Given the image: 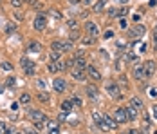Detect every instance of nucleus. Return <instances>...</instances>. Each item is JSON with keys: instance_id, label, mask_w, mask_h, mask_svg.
<instances>
[{"instance_id": "nucleus-1", "label": "nucleus", "mask_w": 157, "mask_h": 134, "mask_svg": "<svg viewBox=\"0 0 157 134\" xmlns=\"http://www.w3.org/2000/svg\"><path fill=\"white\" fill-rule=\"evenodd\" d=\"M29 114V120H31V123L34 125V127H38V129H42L45 123L49 121V118L42 112V111H29L27 112Z\"/></svg>"}, {"instance_id": "nucleus-2", "label": "nucleus", "mask_w": 157, "mask_h": 134, "mask_svg": "<svg viewBox=\"0 0 157 134\" xmlns=\"http://www.w3.org/2000/svg\"><path fill=\"white\" fill-rule=\"evenodd\" d=\"M96 125H98L101 131H117V127H119V123H117L114 118L107 116V114H103V120H101V121H98Z\"/></svg>"}, {"instance_id": "nucleus-3", "label": "nucleus", "mask_w": 157, "mask_h": 134, "mask_svg": "<svg viewBox=\"0 0 157 134\" xmlns=\"http://www.w3.org/2000/svg\"><path fill=\"white\" fill-rule=\"evenodd\" d=\"M22 67H24V73L27 76H34V73H36V65H34V62L29 58H22Z\"/></svg>"}, {"instance_id": "nucleus-4", "label": "nucleus", "mask_w": 157, "mask_h": 134, "mask_svg": "<svg viewBox=\"0 0 157 134\" xmlns=\"http://www.w3.org/2000/svg\"><path fill=\"white\" fill-rule=\"evenodd\" d=\"M47 27V15L45 13H38L34 18V29L36 31H44Z\"/></svg>"}, {"instance_id": "nucleus-5", "label": "nucleus", "mask_w": 157, "mask_h": 134, "mask_svg": "<svg viewBox=\"0 0 157 134\" xmlns=\"http://www.w3.org/2000/svg\"><path fill=\"white\" fill-rule=\"evenodd\" d=\"M143 69H144V73H146V78H152L154 73H155V69H157L155 60H144V62H143Z\"/></svg>"}, {"instance_id": "nucleus-6", "label": "nucleus", "mask_w": 157, "mask_h": 134, "mask_svg": "<svg viewBox=\"0 0 157 134\" xmlns=\"http://www.w3.org/2000/svg\"><path fill=\"white\" fill-rule=\"evenodd\" d=\"M107 92H109L112 98H116V100L121 98V89H119V85H117L116 82H109V83H107Z\"/></svg>"}, {"instance_id": "nucleus-7", "label": "nucleus", "mask_w": 157, "mask_h": 134, "mask_svg": "<svg viewBox=\"0 0 157 134\" xmlns=\"http://www.w3.org/2000/svg\"><path fill=\"white\" fill-rule=\"evenodd\" d=\"M114 120H116L117 123H126V121H128L125 107H117V109L114 111Z\"/></svg>"}, {"instance_id": "nucleus-8", "label": "nucleus", "mask_w": 157, "mask_h": 134, "mask_svg": "<svg viewBox=\"0 0 157 134\" xmlns=\"http://www.w3.org/2000/svg\"><path fill=\"white\" fill-rule=\"evenodd\" d=\"M52 87H54V91H56L58 94H62V92L67 91V83H65L63 78H54V80H52Z\"/></svg>"}, {"instance_id": "nucleus-9", "label": "nucleus", "mask_w": 157, "mask_h": 134, "mask_svg": "<svg viewBox=\"0 0 157 134\" xmlns=\"http://www.w3.org/2000/svg\"><path fill=\"white\" fill-rule=\"evenodd\" d=\"M144 33H146V27L141 26V24H137V26H134L132 29H128V35H130L132 38H139V36H143Z\"/></svg>"}, {"instance_id": "nucleus-10", "label": "nucleus", "mask_w": 157, "mask_h": 134, "mask_svg": "<svg viewBox=\"0 0 157 134\" xmlns=\"http://www.w3.org/2000/svg\"><path fill=\"white\" fill-rule=\"evenodd\" d=\"M85 31H87V35H89V36H99V29H98V26H96L94 22H90V20H89V22H85Z\"/></svg>"}, {"instance_id": "nucleus-11", "label": "nucleus", "mask_w": 157, "mask_h": 134, "mask_svg": "<svg viewBox=\"0 0 157 134\" xmlns=\"http://www.w3.org/2000/svg\"><path fill=\"white\" fill-rule=\"evenodd\" d=\"M85 92H87V96L90 100H99V89L96 85H87L85 87Z\"/></svg>"}, {"instance_id": "nucleus-12", "label": "nucleus", "mask_w": 157, "mask_h": 134, "mask_svg": "<svg viewBox=\"0 0 157 134\" xmlns=\"http://www.w3.org/2000/svg\"><path fill=\"white\" fill-rule=\"evenodd\" d=\"M85 71H87V75L90 76L92 80H96V82H98V80H101V73L96 69L94 65H87V69H85Z\"/></svg>"}, {"instance_id": "nucleus-13", "label": "nucleus", "mask_w": 157, "mask_h": 134, "mask_svg": "<svg viewBox=\"0 0 157 134\" xmlns=\"http://www.w3.org/2000/svg\"><path fill=\"white\" fill-rule=\"evenodd\" d=\"M42 51V44L36 42V40H29L27 44V53H40Z\"/></svg>"}, {"instance_id": "nucleus-14", "label": "nucleus", "mask_w": 157, "mask_h": 134, "mask_svg": "<svg viewBox=\"0 0 157 134\" xmlns=\"http://www.w3.org/2000/svg\"><path fill=\"white\" fill-rule=\"evenodd\" d=\"M74 67L76 69H81V71H85L87 69V58H83V56H74Z\"/></svg>"}, {"instance_id": "nucleus-15", "label": "nucleus", "mask_w": 157, "mask_h": 134, "mask_svg": "<svg viewBox=\"0 0 157 134\" xmlns=\"http://www.w3.org/2000/svg\"><path fill=\"white\" fill-rule=\"evenodd\" d=\"M72 78H74L76 82H85V80H87V75H85V71H81V69H72Z\"/></svg>"}, {"instance_id": "nucleus-16", "label": "nucleus", "mask_w": 157, "mask_h": 134, "mask_svg": "<svg viewBox=\"0 0 157 134\" xmlns=\"http://www.w3.org/2000/svg\"><path fill=\"white\" fill-rule=\"evenodd\" d=\"M134 78H136V80H143V78H146V73H144L143 65H136V67H134Z\"/></svg>"}, {"instance_id": "nucleus-17", "label": "nucleus", "mask_w": 157, "mask_h": 134, "mask_svg": "<svg viewBox=\"0 0 157 134\" xmlns=\"http://www.w3.org/2000/svg\"><path fill=\"white\" fill-rule=\"evenodd\" d=\"M105 6H107V0H98V2L92 4V11L94 13H101L105 9Z\"/></svg>"}, {"instance_id": "nucleus-18", "label": "nucleus", "mask_w": 157, "mask_h": 134, "mask_svg": "<svg viewBox=\"0 0 157 134\" xmlns=\"http://www.w3.org/2000/svg\"><path fill=\"white\" fill-rule=\"evenodd\" d=\"M51 53H56V55H62L63 53V42H52L51 44Z\"/></svg>"}, {"instance_id": "nucleus-19", "label": "nucleus", "mask_w": 157, "mask_h": 134, "mask_svg": "<svg viewBox=\"0 0 157 134\" xmlns=\"http://www.w3.org/2000/svg\"><path fill=\"white\" fill-rule=\"evenodd\" d=\"M125 111H126V118L130 120V121L137 118V111H136V109H134L132 105H126V107H125Z\"/></svg>"}, {"instance_id": "nucleus-20", "label": "nucleus", "mask_w": 157, "mask_h": 134, "mask_svg": "<svg viewBox=\"0 0 157 134\" xmlns=\"http://www.w3.org/2000/svg\"><path fill=\"white\" fill-rule=\"evenodd\" d=\"M128 105H132V107H134L136 111H141L143 107H144V105H143V102L139 100V98H137V96H134V98H130V104H128Z\"/></svg>"}, {"instance_id": "nucleus-21", "label": "nucleus", "mask_w": 157, "mask_h": 134, "mask_svg": "<svg viewBox=\"0 0 157 134\" xmlns=\"http://www.w3.org/2000/svg\"><path fill=\"white\" fill-rule=\"evenodd\" d=\"M15 131L7 125V123H4V121H0V134H13Z\"/></svg>"}, {"instance_id": "nucleus-22", "label": "nucleus", "mask_w": 157, "mask_h": 134, "mask_svg": "<svg viewBox=\"0 0 157 134\" xmlns=\"http://www.w3.org/2000/svg\"><path fill=\"white\" fill-rule=\"evenodd\" d=\"M31 102V94L29 92H22V96H20V105H27Z\"/></svg>"}, {"instance_id": "nucleus-23", "label": "nucleus", "mask_w": 157, "mask_h": 134, "mask_svg": "<svg viewBox=\"0 0 157 134\" xmlns=\"http://www.w3.org/2000/svg\"><path fill=\"white\" fill-rule=\"evenodd\" d=\"M62 111L63 112H71V111H72V102H71V100L62 102Z\"/></svg>"}, {"instance_id": "nucleus-24", "label": "nucleus", "mask_w": 157, "mask_h": 134, "mask_svg": "<svg viewBox=\"0 0 157 134\" xmlns=\"http://www.w3.org/2000/svg\"><path fill=\"white\" fill-rule=\"evenodd\" d=\"M71 102H72V105H76V107H81V105H83V100L79 98L78 94H72V98H71Z\"/></svg>"}, {"instance_id": "nucleus-25", "label": "nucleus", "mask_w": 157, "mask_h": 134, "mask_svg": "<svg viewBox=\"0 0 157 134\" xmlns=\"http://www.w3.org/2000/svg\"><path fill=\"white\" fill-rule=\"evenodd\" d=\"M126 60H128V62H132V63H136V62H139V56H137L136 53H132V51H130V53H126Z\"/></svg>"}, {"instance_id": "nucleus-26", "label": "nucleus", "mask_w": 157, "mask_h": 134, "mask_svg": "<svg viewBox=\"0 0 157 134\" xmlns=\"http://www.w3.org/2000/svg\"><path fill=\"white\" fill-rule=\"evenodd\" d=\"M74 49V42H63V53H69V51H72Z\"/></svg>"}, {"instance_id": "nucleus-27", "label": "nucleus", "mask_w": 157, "mask_h": 134, "mask_svg": "<svg viewBox=\"0 0 157 134\" xmlns=\"http://www.w3.org/2000/svg\"><path fill=\"white\" fill-rule=\"evenodd\" d=\"M94 42H96V38H94V36H89V35L81 40V44H83V45H92Z\"/></svg>"}, {"instance_id": "nucleus-28", "label": "nucleus", "mask_w": 157, "mask_h": 134, "mask_svg": "<svg viewBox=\"0 0 157 134\" xmlns=\"http://www.w3.org/2000/svg\"><path fill=\"white\" fill-rule=\"evenodd\" d=\"M6 33H7V35H13V33H16V26L13 24V22H9V24L6 26Z\"/></svg>"}, {"instance_id": "nucleus-29", "label": "nucleus", "mask_w": 157, "mask_h": 134, "mask_svg": "<svg viewBox=\"0 0 157 134\" xmlns=\"http://www.w3.org/2000/svg\"><path fill=\"white\" fill-rule=\"evenodd\" d=\"M38 100L40 102H49V94L45 91H38Z\"/></svg>"}, {"instance_id": "nucleus-30", "label": "nucleus", "mask_w": 157, "mask_h": 134, "mask_svg": "<svg viewBox=\"0 0 157 134\" xmlns=\"http://www.w3.org/2000/svg\"><path fill=\"white\" fill-rule=\"evenodd\" d=\"M6 85H7V87H15L16 85V78L15 76H9V78L6 80Z\"/></svg>"}, {"instance_id": "nucleus-31", "label": "nucleus", "mask_w": 157, "mask_h": 134, "mask_svg": "<svg viewBox=\"0 0 157 134\" xmlns=\"http://www.w3.org/2000/svg\"><path fill=\"white\" fill-rule=\"evenodd\" d=\"M76 38H79V31H78V29H74L71 35H69V40H71V42H74Z\"/></svg>"}, {"instance_id": "nucleus-32", "label": "nucleus", "mask_w": 157, "mask_h": 134, "mask_svg": "<svg viewBox=\"0 0 157 134\" xmlns=\"http://www.w3.org/2000/svg\"><path fill=\"white\" fill-rule=\"evenodd\" d=\"M47 127H49V131H51V129H58V121H56V120H49Z\"/></svg>"}, {"instance_id": "nucleus-33", "label": "nucleus", "mask_w": 157, "mask_h": 134, "mask_svg": "<svg viewBox=\"0 0 157 134\" xmlns=\"http://www.w3.org/2000/svg\"><path fill=\"white\" fill-rule=\"evenodd\" d=\"M0 67H2L4 71H11V69H13V65H11L9 62H2V63H0Z\"/></svg>"}, {"instance_id": "nucleus-34", "label": "nucleus", "mask_w": 157, "mask_h": 134, "mask_svg": "<svg viewBox=\"0 0 157 134\" xmlns=\"http://www.w3.org/2000/svg\"><path fill=\"white\" fill-rule=\"evenodd\" d=\"M47 69L51 71V73H58V69H56V63H54V62H49Z\"/></svg>"}, {"instance_id": "nucleus-35", "label": "nucleus", "mask_w": 157, "mask_h": 134, "mask_svg": "<svg viewBox=\"0 0 157 134\" xmlns=\"http://www.w3.org/2000/svg\"><path fill=\"white\" fill-rule=\"evenodd\" d=\"M36 85H38L40 91H45V82H44V80H36Z\"/></svg>"}, {"instance_id": "nucleus-36", "label": "nucleus", "mask_w": 157, "mask_h": 134, "mask_svg": "<svg viewBox=\"0 0 157 134\" xmlns=\"http://www.w3.org/2000/svg\"><path fill=\"white\" fill-rule=\"evenodd\" d=\"M126 15H128V7L125 6V7H121V9H119V13H117V16H126Z\"/></svg>"}, {"instance_id": "nucleus-37", "label": "nucleus", "mask_w": 157, "mask_h": 134, "mask_svg": "<svg viewBox=\"0 0 157 134\" xmlns=\"http://www.w3.org/2000/svg\"><path fill=\"white\" fill-rule=\"evenodd\" d=\"M11 6H13V7H16V9H18V7L22 6V0H11Z\"/></svg>"}, {"instance_id": "nucleus-38", "label": "nucleus", "mask_w": 157, "mask_h": 134, "mask_svg": "<svg viewBox=\"0 0 157 134\" xmlns=\"http://www.w3.org/2000/svg\"><path fill=\"white\" fill-rule=\"evenodd\" d=\"M117 13H119V9H110L109 16H110V18H114V16H117Z\"/></svg>"}, {"instance_id": "nucleus-39", "label": "nucleus", "mask_w": 157, "mask_h": 134, "mask_svg": "<svg viewBox=\"0 0 157 134\" xmlns=\"http://www.w3.org/2000/svg\"><path fill=\"white\" fill-rule=\"evenodd\" d=\"M18 107H20V102H13L11 104V111H18Z\"/></svg>"}, {"instance_id": "nucleus-40", "label": "nucleus", "mask_w": 157, "mask_h": 134, "mask_svg": "<svg viewBox=\"0 0 157 134\" xmlns=\"http://www.w3.org/2000/svg\"><path fill=\"white\" fill-rule=\"evenodd\" d=\"M51 15L54 16L56 20H60V18H62V13H58V11H51Z\"/></svg>"}, {"instance_id": "nucleus-41", "label": "nucleus", "mask_w": 157, "mask_h": 134, "mask_svg": "<svg viewBox=\"0 0 157 134\" xmlns=\"http://www.w3.org/2000/svg\"><path fill=\"white\" fill-rule=\"evenodd\" d=\"M67 26H69V27H76V26H78V22H76V20H69V22H67Z\"/></svg>"}, {"instance_id": "nucleus-42", "label": "nucleus", "mask_w": 157, "mask_h": 134, "mask_svg": "<svg viewBox=\"0 0 157 134\" xmlns=\"http://www.w3.org/2000/svg\"><path fill=\"white\" fill-rule=\"evenodd\" d=\"M103 36H105V38H112V36H114V31H112V29H109L107 33H105V35H103Z\"/></svg>"}, {"instance_id": "nucleus-43", "label": "nucleus", "mask_w": 157, "mask_h": 134, "mask_svg": "<svg viewBox=\"0 0 157 134\" xmlns=\"http://www.w3.org/2000/svg\"><path fill=\"white\" fill-rule=\"evenodd\" d=\"M24 132H25V134H38L36 131H33V129H29V127H25V129H24Z\"/></svg>"}, {"instance_id": "nucleus-44", "label": "nucleus", "mask_w": 157, "mask_h": 134, "mask_svg": "<svg viewBox=\"0 0 157 134\" xmlns=\"http://www.w3.org/2000/svg\"><path fill=\"white\" fill-rule=\"evenodd\" d=\"M117 49H119V51H123V49H125V42H123V40H119V42H117Z\"/></svg>"}, {"instance_id": "nucleus-45", "label": "nucleus", "mask_w": 157, "mask_h": 134, "mask_svg": "<svg viewBox=\"0 0 157 134\" xmlns=\"http://www.w3.org/2000/svg\"><path fill=\"white\" fill-rule=\"evenodd\" d=\"M81 4H85V6H92L94 0H81Z\"/></svg>"}, {"instance_id": "nucleus-46", "label": "nucleus", "mask_w": 157, "mask_h": 134, "mask_svg": "<svg viewBox=\"0 0 157 134\" xmlns=\"http://www.w3.org/2000/svg\"><path fill=\"white\" fill-rule=\"evenodd\" d=\"M119 26H121L123 29H125V27H126V20H125V18H121V20H119Z\"/></svg>"}, {"instance_id": "nucleus-47", "label": "nucleus", "mask_w": 157, "mask_h": 134, "mask_svg": "<svg viewBox=\"0 0 157 134\" xmlns=\"http://www.w3.org/2000/svg\"><path fill=\"white\" fill-rule=\"evenodd\" d=\"M150 96H152V98H155V96H157V91L155 89H150Z\"/></svg>"}, {"instance_id": "nucleus-48", "label": "nucleus", "mask_w": 157, "mask_h": 134, "mask_svg": "<svg viewBox=\"0 0 157 134\" xmlns=\"http://www.w3.org/2000/svg\"><path fill=\"white\" fill-rule=\"evenodd\" d=\"M49 134H60V129H51Z\"/></svg>"}, {"instance_id": "nucleus-49", "label": "nucleus", "mask_w": 157, "mask_h": 134, "mask_svg": "<svg viewBox=\"0 0 157 134\" xmlns=\"http://www.w3.org/2000/svg\"><path fill=\"white\" fill-rule=\"evenodd\" d=\"M152 111H154V116H155V120H157V105H154V109H152Z\"/></svg>"}, {"instance_id": "nucleus-50", "label": "nucleus", "mask_w": 157, "mask_h": 134, "mask_svg": "<svg viewBox=\"0 0 157 134\" xmlns=\"http://www.w3.org/2000/svg\"><path fill=\"white\" fill-rule=\"evenodd\" d=\"M119 2H121V4H128V2H130V0H119Z\"/></svg>"}, {"instance_id": "nucleus-51", "label": "nucleus", "mask_w": 157, "mask_h": 134, "mask_svg": "<svg viewBox=\"0 0 157 134\" xmlns=\"http://www.w3.org/2000/svg\"><path fill=\"white\" fill-rule=\"evenodd\" d=\"M2 92H4V85H0V94H2Z\"/></svg>"}, {"instance_id": "nucleus-52", "label": "nucleus", "mask_w": 157, "mask_h": 134, "mask_svg": "<svg viewBox=\"0 0 157 134\" xmlns=\"http://www.w3.org/2000/svg\"><path fill=\"white\" fill-rule=\"evenodd\" d=\"M13 134H22V132H16V131H15V132H13Z\"/></svg>"}, {"instance_id": "nucleus-53", "label": "nucleus", "mask_w": 157, "mask_h": 134, "mask_svg": "<svg viewBox=\"0 0 157 134\" xmlns=\"http://www.w3.org/2000/svg\"><path fill=\"white\" fill-rule=\"evenodd\" d=\"M0 4H2V0H0Z\"/></svg>"}, {"instance_id": "nucleus-54", "label": "nucleus", "mask_w": 157, "mask_h": 134, "mask_svg": "<svg viewBox=\"0 0 157 134\" xmlns=\"http://www.w3.org/2000/svg\"><path fill=\"white\" fill-rule=\"evenodd\" d=\"M25 2H29V0H25Z\"/></svg>"}]
</instances>
